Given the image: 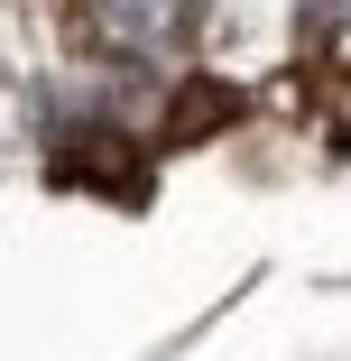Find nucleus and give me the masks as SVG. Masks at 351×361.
<instances>
[{
    "mask_svg": "<svg viewBox=\"0 0 351 361\" xmlns=\"http://www.w3.org/2000/svg\"><path fill=\"white\" fill-rule=\"evenodd\" d=\"M84 37L93 47H129V56L176 47L185 37V0H93V10H84Z\"/></svg>",
    "mask_w": 351,
    "mask_h": 361,
    "instance_id": "nucleus-1",
    "label": "nucleus"
}]
</instances>
